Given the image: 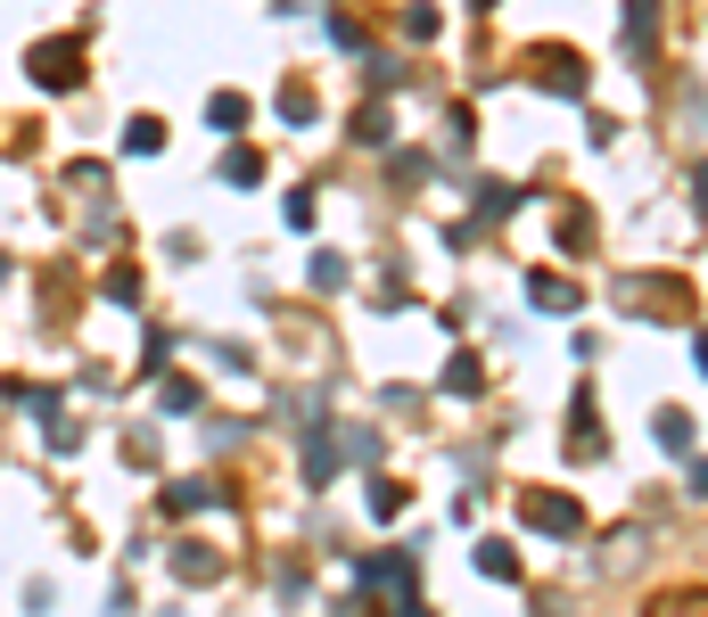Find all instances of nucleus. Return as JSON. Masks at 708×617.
Returning a JSON list of instances; mask_svg holds the SVG:
<instances>
[{"mask_svg": "<svg viewBox=\"0 0 708 617\" xmlns=\"http://www.w3.org/2000/svg\"><path fill=\"white\" fill-rule=\"evenodd\" d=\"M535 75H552L560 82V99H586V67H577L569 50H552V58H535Z\"/></svg>", "mask_w": 708, "mask_h": 617, "instance_id": "39448f33", "label": "nucleus"}, {"mask_svg": "<svg viewBox=\"0 0 708 617\" xmlns=\"http://www.w3.org/2000/svg\"><path fill=\"white\" fill-rule=\"evenodd\" d=\"M478 379H486V371H478V354H453V363H445V395H478Z\"/></svg>", "mask_w": 708, "mask_h": 617, "instance_id": "ddd939ff", "label": "nucleus"}, {"mask_svg": "<svg viewBox=\"0 0 708 617\" xmlns=\"http://www.w3.org/2000/svg\"><path fill=\"white\" fill-rule=\"evenodd\" d=\"M223 182H232V189H256L264 182V157H256V148H232V157H223Z\"/></svg>", "mask_w": 708, "mask_h": 617, "instance_id": "1a4fd4ad", "label": "nucleus"}, {"mask_svg": "<svg viewBox=\"0 0 708 617\" xmlns=\"http://www.w3.org/2000/svg\"><path fill=\"white\" fill-rule=\"evenodd\" d=\"M371 510H380V519H395V510H404V486H395V478H371Z\"/></svg>", "mask_w": 708, "mask_h": 617, "instance_id": "f3484780", "label": "nucleus"}, {"mask_svg": "<svg viewBox=\"0 0 708 617\" xmlns=\"http://www.w3.org/2000/svg\"><path fill=\"white\" fill-rule=\"evenodd\" d=\"M206 124H215V133H239V124H247V99L239 91H215V99H206Z\"/></svg>", "mask_w": 708, "mask_h": 617, "instance_id": "6e6552de", "label": "nucleus"}, {"mask_svg": "<svg viewBox=\"0 0 708 617\" xmlns=\"http://www.w3.org/2000/svg\"><path fill=\"white\" fill-rule=\"evenodd\" d=\"M346 133H354V140H387V108H363V116L346 124Z\"/></svg>", "mask_w": 708, "mask_h": 617, "instance_id": "a211bd4d", "label": "nucleus"}, {"mask_svg": "<svg viewBox=\"0 0 708 617\" xmlns=\"http://www.w3.org/2000/svg\"><path fill=\"white\" fill-rule=\"evenodd\" d=\"M651 33H659V0H627V50L635 58L651 50Z\"/></svg>", "mask_w": 708, "mask_h": 617, "instance_id": "0eeeda50", "label": "nucleus"}, {"mask_svg": "<svg viewBox=\"0 0 708 617\" xmlns=\"http://www.w3.org/2000/svg\"><path fill=\"white\" fill-rule=\"evenodd\" d=\"M528 305L535 313H586V288L560 281V272H528Z\"/></svg>", "mask_w": 708, "mask_h": 617, "instance_id": "f03ea898", "label": "nucleus"}, {"mask_svg": "<svg viewBox=\"0 0 708 617\" xmlns=\"http://www.w3.org/2000/svg\"><path fill=\"white\" fill-rule=\"evenodd\" d=\"M124 157H165V124L157 116H132V124H124Z\"/></svg>", "mask_w": 708, "mask_h": 617, "instance_id": "423d86ee", "label": "nucleus"}, {"mask_svg": "<svg viewBox=\"0 0 708 617\" xmlns=\"http://www.w3.org/2000/svg\"><path fill=\"white\" fill-rule=\"evenodd\" d=\"M577 519H586V510H577L569 494H528V527H552V536H577Z\"/></svg>", "mask_w": 708, "mask_h": 617, "instance_id": "7ed1b4c3", "label": "nucleus"}, {"mask_svg": "<svg viewBox=\"0 0 708 617\" xmlns=\"http://www.w3.org/2000/svg\"><path fill=\"white\" fill-rule=\"evenodd\" d=\"M395 617H429V609H421V601H404V609H395Z\"/></svg>", "mask_w": 708, "mask_h": 617, "instance_id": "aec40b11", "label": "nucleus"}, {"mask_svg": "<svg viewBox=\"0 0 708 617\" xmlns=\"http://www.w3.org/2000/svg\"><path fill=\"white\" fill-rule=\"evenodd\" d=\"M288 231H314V189H288Z\"/></svg>", "mask_w": 708, "mask_h": 617, "instance_id": "6ab92c4d", "label": "nucleus"}, {"mask_svg": "<svg viewBox=\"0 0 708 617\" xmlns=\"http://www.w3.org/2000/svg\"><path fill=\"white\" fill-rule=\"evenodd\" d=\"M478 568H486L494 585H511V577H519V551H511V543H478Z\"/></svg>", "mask_w": 708, "mask_h": 617, "instance_id": "9d476101", "label": "nucleus"}, {"mask_svg": "<svg viewBox=\"0 0 708 617\" xmlns=\"http://www.w3.org/2000/svg\"><path fill=\"white\" fill-rule=\"evenodd\" d=\"M26 75L41 82V91H82V41L75 33L33 41V50H26Z\"/></svg>", "mask_w": 708, "mask_h": 617, "instance_id": "f257e3e1", "label": "nucleus"}, {"mask_svg": "<svg viewBox=\"0 0 708 617\" xmlns=\"http://www.w3.org/2000/svg\"><path fill=\"white\" fill-rule=\"evenodd\" d=\"M0 281H9V255H0Z\"/></svg>", "mask_w": 708, "mask_h": 617, "instance_id": "412c9836", "label": "nucleus"}, {"mask_svg": "<svg viewBox=\"0 0 708 617\" xmlns=\"http://www.w3.org/2000/svg\"><path fill=\"white\" fill-rule=\"evenodd\" d=\"M174 577H181V585H206V577H223V551H206V543H181V551H174Z\"/></svg>", "mask_w": 708, "mask_h": 617, "instance_id": "20e7f679", "label": "nucleus"}, {"mask_svg": "<svg viewBox=\"0 0 708 617\" xmlns=\"http://www.w3.org/2000/svg\"><path fill=\"white\" fill-rule=\"evenodd\" d=\"M314 288H322V296H338V288H346V255H338V247H322V255H314Z\"/></svg>", "mask_w": 708, "mask_h": 617, "instance_id": "9b49d317", "label": "nucleus"}, {"mask_svg": "<svg viewBox=\"0 0 708 617\" xmlns=\"http://www.w3.org/2000/svg\"><path fill=\"white\" fill-rule=\"evenodd\" d=\"M215 494H223V486H206V478H181L174 494H165V510H206Z\"/></svg>", "mask_w": 708, "mask_h": 617, "instance_id": "f8f14e48", "label": "nucleus"}, {"mask_svg": "<svg viewBox=\"0 0 708 617\" xmlns=\"http://www.w3.org/2000/svg\"><path fill=\"white\" fill-rule=\"evenodd\" d=\"M322 33H330V50H346V58H363V50H371V41H363V26H354V17H330Z\"/></svg>", "mask_w": 708, "mask_h": 617, "instance_id": "4468645a", "label": "nucleus"}, {"mask_svg": "<svg viewBox=\"0 0 708 617\" xmlns=\"http://www.w3.org/2000/svg\"><path fill=\"white\" fill-rule=\"evenodd\" d=\"M659 444H668V453H692V412H659Z\"/></svg>", "mask_w": 708, "mask_h": 617, "instance_id": "2eb2a0df", "label": "nucleus"}, {"mask_svg": "<svg viewBox=\"0 0 708 617\" xmlns=\"http://www.w3.org/2000/svg\"><path fill=\"white\" fill-rule=\"evenodd\" d=\"M404 41H436V9H429V0H412V9H404Z\"/></svg>", "mask_w": 708, "mask_h": 617, "instance_id": "dca6fc26", "label": "nucleus"}]
</instances>
